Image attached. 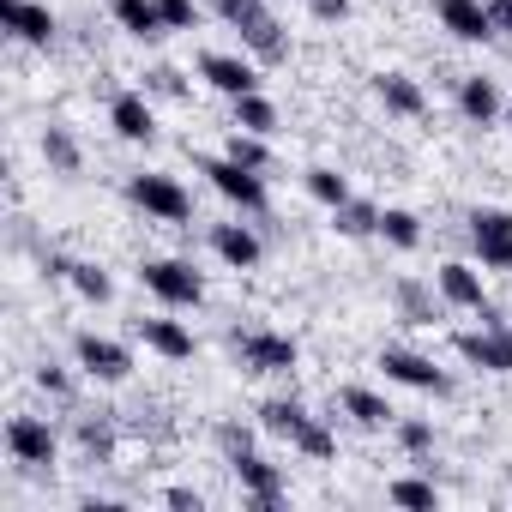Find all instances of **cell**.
<instances>
[{"label": "cell", "instance_id": "1", "mask_svg": "<svg viewBox=\"0 0 512 512\" xmlns=\"http://www.w3.org/2000/svg\"><path fill=\"white\" fill-rule=\"evenodd\" d=\"M452 344H458V356H464L470 368H482V374H512V326H506L494 308H482V332H458Z\"/></svg>", "mask_w": 512, "mask_h": 512}, {"label": "cell", "instance_id": "2", "mask_svg": "<svg viewBox=\"0 0 512 512\" xmlns=\"http://www.w3.org/2000/svg\"><path fill=\"white\" fill-rule=\"evenodd\" d=\"M235 362L247 374H290L302 362V350L284 332H235Z\"/></svg>", "mask_w": 512, "mask_h": 512}, {"label": "cell", "instance_id": "3", "mask_svg": "<svg viewBox=\"0 0 512 512\" xmlns=\"http://www.w3.org/2000/svg\"><path fill=\"white\" fill-rule=\"evenodd\" d=\"M199 175H211V187H217L223 199H235L241 211H266V205H272V193H266V175L241 169L235 157H199Z\"/></svg>", "mask_w": 512, "mask_h": 512}, {"label": "cell", "instance_id": "4", "mask_svg": "<svg viewBox=\"0 0 512 512\" xmlns=\"http://www.w3.org/2000/svg\"><path fill=\"white\" fill-rule=\"evenodd\" d=\"M127 199L145 211V217H163V223H187L193 217V199L175 175H133L127 181Z\"/></svg>", "mask_w": 512, "mask_h": 512}, {"label": "cell", "instance_id": "5", "mask_svg": "<svg viewBox=\"0 0 512 512\" xmlns=\"http://www.w3.org/2000/svg\"><path fill=\"white\" fill-rule=\"evenodd\" d=\"M145 290L163 302V308H193L199 296H205V278L187 266V260H145Z\"/></svg>", "mask_w": 512, "mask_h": 512}, {"label": "cell", "instance_id": "6", "mask_svg": "<svg viewBox=\"0 0 512 512\" xmlns=\"http://www.w3.org/2000/svg\"><path fill=\"white\" fill-rule=\"evenodd\" d=\"M229 470H235V482H241V494H247L253 512H278V506H284V476H278V464H266L260 452H235Z\"/></svg>", "mask_w": 512, "mask_h": 512}, {"label": "cell", "instance_id": "7", "mask_svg": "<svg viewBox=\"0 0 512 512\" xmlns=\"http://www.w3.org/2000/svg\"><path fill=\"white\" fill-rule=\"evenodd\" d=\"M7 452H13L25 470H49L55 452H61V440H55V428H49L43 416H13V422H7Z\"/></svg>", "mask_w": 512, "mask_h": 512}, {"label": "cell", "instance_id": "8", "mask_svg": "<svg viewBox=\"0 0 512 512\" xmlns=\"http://www.w3.org/2000/svg\"><path fill=\"white\" fill-rule=\"evenodd\" d=\"M470 247L488 272L512 266V211H470Z\"/></svg>", "mask_w": 512, "mask_h": 512}, {"label": "cell", "instance_id": "9", "mask_svg": "<svg viewBox=\"0 0 512 512\" xmlns=\"http://www.w3.org/2000/svg\"><path fill=\"white\" fill-rule=\"evenodd\" d=\"M73 356H79V368L91 374V380H127L133 374V356H127V344H115V338H97V332H79L73 338Z\"/></svg>", "mask_w": 512, "mask_h": 512}, {"label": "cell", "instance_id": "10", "mask_svg": "<svg viewBox=\"0 0 512 512\" xmlns=\"http://www.w3.org/2000/svg\"><path fill=\"white\" fill-rule=\"evenodd\" d=\"M380 368H386V380H398V386H410V392H434V398L452 392V380H446L428 356H416V350H398V344H392V350H380Z\"/></svg>", "mask_w": 512, "mask_h": 512}, {"label": "cell", "instance_id": "11", "mask_svg": "<svg viewBox=\"0 0 512 512\" xmlns=\"http://www.w3.org/2000/svg\"><path fill=\"white\" fill-rule=\"evenodd\" d=\"M199 79L211 85V91H223V97H247V91H260V73H253V61H241V55H199Z\"/></svg>", "mask_w": 512, "mask_h": 512}, {"label": "cell", "instance_id": "12", "mask_svg": "<svg viewBox=\"0 0 512 512\" xmlns=\"http://www.w3.org/2000/svg\"><path fill=\"white\" fill-rule=\"evenodd\" d=\"M109 127H115L121 139H133V145H151V133H157L151 97H145V91H115V97H109Z\"/></svg>", "mask_w": 512, "mask_h": 512}, {"label": "cell", "instance_id": "13", "mask_svg": "<svg viewBox=\"0 0 512 512\" xmlns=\"http://www.w3.org/2000/svg\"><path fill=\"white\" fill-rule=\"evenodd\" d=\"M440 25L458 37V43H488L494 37V19H488V0H434Z\"/></svg>", "mask_w": 512, "mask_h": 512}, {"label": "cell", "instance_id": "14", "mask_svg": "<svg viewBox=\"0 0 512 512\" xmlns=\"http://www.w3.org/2000/svg\"><path fill=\"white\" fill-rule=\"evenodd\" d=\"M434 284H440V296H446L452 308H470V314H482V308H488L482 272H476V266H464V260H446V266L434 272Z\"/></svg>", "mask_w": 512, "mask_h": 512}, {"label": "cell", "instance_id": "15", "mask_svg": "<svg viewBox=\"0 0 512 512\" xmlns=\"http://www.w3.org/2000/svg\"><path fill=\"white\" fill-rule=\"evenodd\" d=\"M7 31L19 43H31V49H49L61 25H55V13L43 7V0H7Z\"/></svg>", "mask_w": 512, "mask_h": 512}, {"label": "cell", "instance_id": "16", "mask_svg": "<svg viewBox=\"0 0 512 512\" xmlns=\"http://www.w3.org/2000/svg\"><path fill=\"white\" fill-rule=\"evenodd\" d=\"M235 37L247 43V55L260 61V67H284V61H290V31H284L272 13H266V19H253V25H247V31H235Z\"/></svg>", "mask_w": 512, "mask_h": 512}, {"label": "cell", "instance_id": "17", "mask_svg": "<svg viewBox=\"0 0 512 512\" xmlns=\"http://www.w3.org/2000/svg\"><path fill=\"white\" fill-rule=\"evenodd\" d=\"M211 247H217V260L247 272V266H260V235H253L247 223H217L211 229Z\"/></svg>", "mask_w": 512, "mask_h": 512}, {"label": "cell", "instance_id": "18", "mask_svg": "<svg viewBox=\"0 0 512 512\" xmlns=\"http://www.w3.org/2000/svg\"><path fill=\"white\" fill-rule=\"evenodd\" d=\"M374 91H380V103H386L392 115H404V121H422V115H428V97H422V85H416L410 73H380Z\"/></svg>", "mask_w": 512, "mask_h": 512}, {"label": "cell", "instance_id": "19", "mask_svg": "<svg viewBox=\"0 0 512 512\" xmlns=\"http://www.w3.org/2000/svg\"><path fill=\"white\" fill-rule=\"evenodd\" d=\"M458 109H464V121H476V127H494L500 115H506V103H500V91H494V79H458Z\"/></svg>", "mask_w": 512, "mask_h": 512}, {"label": "cell", "instance_id": "20", "mask_svg": "<svg viewBox=\"0 0 512 512\" xmlns=\"http://www.w3.org/2000/svg\"><path fill=\"white\" fill-rule=\"evenodd\" d=\"M338 410H344L356 428H386V422H398V410H392L380 392H368V386H344V392H338Z\"/></svg>", "mask_w": 512, "mask_h": 512}, {"label": "cell", "instance_id": "21", "mask_svg": "<svg viewBox=\"0 0 512 512\" xmlns=\"http://www.w3.org/2000/svg\"><path fill=\"white\" fill-rule=\"evenodd\" d=\"M109 13H115V25L127 31V37H163L169 25H163V13H157V0H109Z\"/></svg>", "mask_w": 512, "mask_h": 512}, {"label": "cell", "instance_id": "22", "mask_svg": "<svg viewBox=\"0 0 512 512\" xmlns=\"http://www.w3.org/2000/svg\"><path fill=\"white\" fill-rule=\"evenodd\" d=\"M139 338H145L157 356H169V362H187V356H193V332H187L181 320H139Z\"/></svg>", "mask_w": 512, "mask_h": 512}, {"label": "cell", "instance_id": "23", "mask_svg": "<svg viewBox=\"0 0 512 512\" xmlns=\"http://www.w3.org/2000/svg\"><path fill=\"white\" fill-rule=\"evenodd\" d=\"M392 302L410 326H434V284L422 278H392Z\"/></svg>", "mask_w": 512, "mask_h": 512}, {"label": "cell", "instance_id": "24", "mask_svg": "<svg viewBox=\"0 0 512 512\" xmlns=\"http://www.w3.org/2000/svg\"><path fill=\"white\" fill-rule=\"evenodd\" d=\"M43 163H49L55 175H79V169H85V151H79V139H73L67 127H43Z\"/></svg>", "mask_w": 512, "mask_h": 512}, {"label": "cell", "instance_id": "25", "mask_svg": "<svg viewBox=\"0 0 512 512\" xmlns=\"http://www.w3.org/2000/svg\"><path fill=\"white\" fill-rule=\"evenodd\" d=\"M73 440H79V452H85L91 464H109V452H115V422H109V416H79V422H73Z\"/></svg>", "mask_w": 512, "mask_h": 512}, {"label": "cell", "instance_id": "26", "mask_svg": "<svg viewBox=\"0 0 512 512\" xmlns=\"http://www.w3.org/2000/svg\"><path fill=\"white\" fill-rule=\"evenodd\" d=\"M223 157H235V163H241V169H253V175H266V169H272V145H266V133H247V127H235V133H229Z\"/></svg>", "mask_w": 512, "mask_h": 512}, {"label": "cell", "instance_id": "27", "mask_svg": "<svg viewBox=\"0 0 512 512\" xmlns=\"http://www.w3.org/2000/svg\"><path fill=\"white\" fill-rule=\"evenodd\" d=\"M302 422H308V410H302L296 398H266V404H260V428L278 434V440H296Z\"/></svg>", "mask_w": 512, "mask_h": 512}, {"label": "cell", "instance_id": "28", "mask_svg": "<svg viewBox=\"0 0 512 512\" xmlns=\"http://www.w3.org/2000/svg\"><path fill=\"white\" fill-rule=\"evenodd\" d=\"M332 223H338V235H380V205H368V199H344L338 211H332Z\"/></svg>", "mask_w": 512, "mask_h": 512}, {"label": "cell", "instance_id": "29", "mask_svg": "<svg viewBox=\"0 0 512 512\" xmlns=\"http://www.w3.org/2000/svg\"><path fill=\"white\" fill-rule=\"evenodd\" d=\"M290 446H296L302 458H314V464H326V458H338V434H332V428H326L320 416H308V422L296 428V440H290Z\"/></svg>", "mask_w": 512, "mask_h": 512}, {"label": "cell", "instance_id": "30", "mask_svg": "<svg viewBox=\"0 0 512 512\" xmlns=\"http://www.w3.org/2000/svg\"><path fill=\"white\" fill-rule=\"evenodd\" d=\"M380 235H386L392 247H404V253H410V247H422V223H416V211H398V205H386V211H380Z\"/></svg>", "mask_w": 512, "mask_h": 512}, {"label": "cell", "instance_id": "31", "mask_svg": "<svg viewBox=\"0 0 512 512\" xmlns=\"http://www.w3.org/2000/svg\"><path fill=\"white\" fill-rule=\"evenodd\" d=\"M386 494H392V506H410V512H434V506H440V488L422 482V476H398Z\"/></svg>", "mask_w": 512, "mask_h": 512}, {"label": "cell", "instance_id": "32", "mask_svg": "<svg viewBox=\"0 0 512 512\" xmlns=\"http://www.w3.org/2000/svg\"><path fill=\"white\" fill-rule=\"evenodd\" d=\"M235 127H247V133H272V127H278V109H272L260 91H247V97H235Z\"/></svg>", "mask_w": 512, "mask_h": 512}, {"label": "cell", "instance_id": "33", "mask_svg": "<svg viewBox=\"0 0 512 512\" xmlns=\"http://www.w3.org/2000/svg\"><path fill=\"white\" fill-rule=\"evenodd\" d=\"M67 284H73L85 302H109V296H115L109 272H103V266H85V260H73V278H67Z\"/></svg>", "mask_w": 512, "mask_h": 512}, {"label": "cell", "instance_id": "34", "mask_svg": "<svg viewBox=\"0 0 512 512\" xmlns=\"http://www.w3.org/2000/svg\"><path fill=\"white\" fill-rule=\"evenodd\" d=\"M308 193H314L320 205H332V211H338V205L350 199V181H344L338 169H308Z\"/></svg>", "mask_w": 512, "mask_h": 512}, {"label": "cell", "instance_id": "35", "mask_svg": "<svg viewBox=\"0 0 512 512\" xmlns=\"http://www.w3.org/2000/svg\"><path fill=\"white\" fill-rule=\"evenodd\" d=\"M217 19L229 31H247L253 19H266V0H217Z\"/></svg>", "mask_w": 512, "mask_h": 512}, {"label": "cell", "instance_id": "36", "mask_svg": "<svg viewBox=\"0 0 512 512\" xmlns=\"http://www.w3.org/2000/svg\"><path fill=\"white\" fill-rule=\"evenodd\" d=\"M398 446H404L410 458H422V452L434 446V422H422V416H404V422H398Z\"/></svg>", "mask_w": 512, "mask_h": 512}, {"label": "cell", "instance_id": "37", "mask_svg": "<svg viewBox=\"0 0 512 512\" xmlns=\"http://www.w3.org/2000/svg\"><path fill=\"white\" fill-rule=\"evenodd\" d=\"M145 97H187V79L175 67H151L145 73Z\"/></svg>", "mask_w": 512, "mask_h": 512}, {"label": "cell", "instance_id": "38", "mask_svg": "<svg viewBox=\"0 0 512 512\" xmlns=\"http://www.w3.org/2000/svg\"><path fill=\"white\" fill-rule=\"evenodd\" d=\"M157 13H163L169 31H193V25H199V7H193V0H157Z\"/></svg>", "mask_w": 512, "mask_h": 512}, {"label": "cell", "instance_id": "39", "mask_svg": "<svg viewBox=\"0 0 512 512\" xmlns=\"http://www.w3.org/2000/svg\"><path fill=\"white\" fill-rule=\"evenodd\" d=\"M217 446H223V458H235V452H253V434L241 422H217Z\"/></svg>", "mask_w": 512, "mask_h": 512}, {"label": "cell", "instance_id": "40", "mask_svg": "<svg viewBox=\"0 0 512 512\" xmlns=\"http://www.w3.org/2000/svg\"><path fill=\"white\" fill-rule=\"evenodd\" d=\"M37 386H43L49 398H73V380H67L55 362H43V368H37Z\"/></svg>", "mask_w": 512, "mask_h": 512}, {"label": "cell", "instance_id": "41", "mask_svg": "<svg viewBox=\"0 0 512 512\" xmlns=\"http://www.w3.org/2000/svg\"><path fill=\"white\" fill-rule=\"evenodd\" d=\"M308 13L326 19V25H338V19H350V0H308Z\"/></svg>", "mask_w": 512, "mask_h": 512}, {"label": "cell", "instance_id": "42", "mask_svg": "<svg viewBox=\"0 0 512 512\" xmlns=\"http://www.w3.org/2000/svg\"><path fill=\"white\" fill-rule=\"evenodd\" d=\"M163 506H175V512H199V506H205V494H199V488H169V494H163Z\"/></svg>", "mask_w": 512, "mask_h": 512}, {"label": "cell", "instance_id": "43", "mask_svg": "<svg viewBox=\"0 0 512 512\" xmlns=\"http://www.w3.org/2000/svg\"><path fill=\"white\" fill-rule=\"evenodd\" d=\"M488 19H494V37L512 31V0H488Z\"/></svg>", "mask_w": 512, "mask_h": 512}, {"label": "cell", "instance_id": "44", "mask_svg": "<svg viewBox=\"0 0 512 512\" xmlns=\"http://www.w3.org/2000/svg\"><path fill=\"white\" fill-rule=\"evenodd\" d=\"M506 121H512V103H506Z\"/></svg>", "mask_w": 512, "mask_h": 512}]
</instances>
